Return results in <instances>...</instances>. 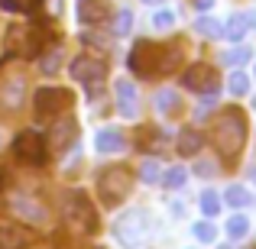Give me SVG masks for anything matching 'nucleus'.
<instances>
[{
	"label": "nucleus",
	"mask_w": 256,
	"mask_h": 249,
	"mask_svg": "<svg viewBox=\"0 0 256 249\" xmlns=\"http://www.w3.org/2000/svg\"><path fill=\"white\" fill-rule=\"evenodd\" d=\"M211 139L218 146V152L224 159H237L240 149L246 143V120L237 107H227L218 120H214V130H211Z\"/></svg>",
	"instance_id": "obj_1"
},
{
	"label": "nucleus",
	"mask_w": 256,
	"mask_h": 249,
	"mask_svg": "<svg viewBox=\"0 0 256 249\" xmlns=\"http://www.w3.org/2000/svg\"><path fill=\"white\" fill-rule=\"evenodd\" d=\"M130 191H133V175L124 165H110L98 175V194L104 198V204H120Z\"/></svg>",
	"instance_id": "obj_2"
},
{
	"label": "nucleus",
	"mask_w": 256,
	"mask_h": 249,
	"mask_svg": "<svg viewBox=\"0 0 256 249\" xmlns=\"http://www.w3.org/2000/svg\"><path fill=\"white\" fill-rule=\"evenodd\" d=\"M42 52V29L36 26H10L6 29V55L32 58Z\"/></svg>",
	"instance_id": "obj_3"
},
{
	"label": "nucleus",
	"mask_w": 256,
	"mask_h": 249,
	"mask_svg": "<svg viewBox=\"0 0 256 249\" xmlns=\"http://www.w3.org/2000/svg\"><path fill=\"white\" fill-rule=\"evenodd\" d=\"M32 104H36L39 117H56V113H62V110H68V107H72V91L56 87V84H46V87H39V91H36Z\"/></svg>",
	"instance_id": "obj_4"
},
{
	"label": "nucleus",
	"mask_w": 256,
	"mask_h": 249,
	"mask_svg": "<svg viewBox=\"0 0 256 249\" xmlns=\"http://www.w3.org/2000/svg\"><path fill=\"white\" fill-rule=\"evenodd\" d=\"M13 156H16L20 162H26V165H42V159H46V139L39 136L36 130L16 133V139H13Z\"/></svg>",
	"instance_id": "obj_5"
},
{
	"label": "nucleus",
	"mask_w": 256,
	"mask_h": 249,
	"mask_svg": "<svg viewBox=\"0 0 256 249\" xmlns=\"http://www.w3.org/2000/svg\"><path fill=\"white\" fill-rule=\"evenodd\" d=\"M130 68L136 71L140 78H152V75H159V45L156 42H150V39H143V42H136L133 45V52H130Z\"/></svg>",
	"instance_id": "obj_6"
},
{
	"label": "nucleus",
	"mask_w": 256,
	"mask_h": 249,
	"mask_svg": "<svg viewBox=\"0 0 256 249\" xmlns=\"http://www.w3.org/2000/svg\"><path fill=\"white\" fill-rule=\"evenodd\" d=\"M143 233H146V214H143V211H126L124 217L114 224V237H117L126 249L140 246Z\"/></svg>",
	"instance_id": "obj_7"
},
{
	"label": "nucleus",
	"mask_w": 256,
	"mask_h": 249,
	"mask_svg": "<svg viewBox=\"0 0 256 249\" xmlns=\"http://www.w3.org/2000/svg\"><path fill=\"white\" fill-rule=\"evenodd\" d=\"M68 224L75 227L78 233H94L98 230V214H94L91 201H88L82 191L72 194V201H68Z\"/></svg>",
	"instance_id": "obj_8"
},
{
	"label": "nucleus",
	"mask_w": 256,
	"mask_h": 249,
	"mask_svg": "<svg viewBox=\"0 0 256 249\" xmlns=\"http://www.w3.org/2000/svg\"><path fill=\"white\" fill-rule=\"evenodd\" d=\"M185 87L188 91H198V94H218V87H220V78H218V71L211 68V65H192V68L185 71Z\"/></svg>",
	"instance_id": "obj_9"
},
{
	"label": "nucleus",
	"mask_w": 256,
	"mask_h": 249,
	"mask_svg": "<svg viewBox=\"0 0 256 249\" xmlns=\"http://www.w3.org/2000/svg\"><path fill=\"white\" fill-rule=\"evenodd\" d=\"M104 71H107V65L100 62L98 55H78V58H72V78L82 81V84L104 78Z\"/></svg>",
	"instance_id": "obj_10"
},
{
	"label": "nucleus",
	"mask_w": 256,
	"mask_h": 249,
	"mask_svg": "<svg viewBox=\"0 0 256 249\" xmlns=\"http://www.w3.org/2000/svg\"><path fill=\"white\" fill-rule=\"evenodd\" d=\"M10 207H13V214H16L20 220H26V224H46V207L39 204L36 198H30V194L13 198Z\"/></svg>",
	"instance_id": "obj_11"
},
{
	"label": "nucleus",
	"mask_w": 256,
	"mask_h": 249,
	"mask_svg": "<svg viewBox=\"0 0 256 249\" xmlns=\"http://www.w3.org/2000/svg\"><path fill=\"white\" fill-rule=\"evenodd\" d=\"M32 233L20 224H0V249H30L32 246Z\"/></svg>",
	"instance_id": "obj_12"
},
{
	"label": "nucleus",
	"mask_w": 256,
	"mask_h": 249,
	"mask_svg": "<svg viewBox=\"0 0 256 249\" xmlns=\"http://www.w3.org/2000/svg\"><path fill=\"white\" fill-rule=\"evenodd\" d=\"M114 94H117V110L124 113V117H136V113H140L136 87H133L130 81H124V78H120V81L114 84Z\"/></svg>",
	"instance_id": "obj_13"
},
{
	"label": "nucleus",
	"mask_w": 256,
	"mask_h": 249,
	"mask_svg": "<svg viewBox=\"0 0 256 249\" xmlns=\"http://www.w3.org/2000/svg\"><path fill=\"white\" fill-rule=\"evenodd\" d=\"M94 149H98L100 156H114V152H120V149H124V133L114 130V126L100 130L98 136H94Z\"/></svg>",
	"instance_id": "obj_14"
},
{
	"label": "nucleus",
	"mask_w": 256,
	"mask_h": 249,
	"mask_svg": "<svg viewBox=\"0 0 256 249\" xmlns=\"http://www.w3.org/2000/svg\"><path fill=\"white\" fill-rule=\"evenodd\" d=\"M72 139H75V123H72V120H58V123L52 126V133H49L52 152H65Z\"/></svg>",
	"instance_id": "obj_15"
},
{
	"label": "nucleus",
	"mask_w": 256,
	"mask_h": 249,
	"mask_svg": "<svg viewBox=\"0 0 256 249\" xmlns=\"http://www.w3.org/2000/svg\"><path fill=\"white\" fill-rule=\"evenodd\" d=\"M250 26H256V13H237V16L227 19L224 36H227V39H234V42H240V39L246 36V29H250Z\"/></svg>",
	"instance_id": "obj_16"
},
{
	"label": "nucleus",
	"mask_w": 256,
	"mask_h": 249,
	"mask_svg": "<svg viewBox=\"0 0 256 249\" xmlns=\"http://www.w3.org/2000/svg\"><path fill=\"white\" fill-rule=\"evenodd\" d=\"M201 143H204V136H201L198 130H192V126L175 136V149H178V156H194V152H201Z\"/></svg>",
	"instance_id": "obj_17"
},
{
	"label": "nucleus",
	"mask_w": 256,
	"mask_h": 249,
	"mask_svg": "<svg viewBox=\"0 0 256 249\" xmlns=\"http://www.w3.org/2000/svg\"><path fill=\"white\" fill-rule=\"evenodd\" d=\"M178 62H182L178 45H159V75L175 71V68H178Z\"/></svg>",
	"instance_id": "obj_18"
},
{
	"label": "nucleus",
	"mask_w": 256,
	"mask_h": 249,
	"mask_svg": "<svg viewBox=\"0 0 256 249\" xmlns=\"http://www.w3.org/2000/svg\"><path fill=\"white\" fill-rule=\"evenodd\" d=\"M78 19H82V23H98V19H104V3H100V0H78Z\"/></svg>",
	"instance_id": "obj_19"
},
{
	"label": "nucleus",
	"mask_w": 256,
	"mask_h": 249,
	"mask_svg": "<svg viewBox=\"0 0 256 249\" xmlns=\"http://www.w3.org/2000/svg\"><path fill=\"white\" fill-rule=\"evenodd\" d=\"M166 143H169L166 133L156 130V126H143V130H140V146H143V149H162Z\"/></svg>",
	"instance_id": "obj_20"
},
{
	"label": "nucleus",
	"mask_w": 256,
	"mask_h": 249,
	"mask_svg": "<svg viewBox=\"0 0 256 249\" xmlns=\"http://www.w3.org/2000/svg\"><path fill=\"white\" fill-rule=\"evenodd\" d=\"M194 32L204 36V39H220V36H224V23H218V19H211V16H198Z\"/></svg>",
	"instance_id": "obj_21"
},
{
	"label": "nucleus",
	"mask_w": 256,
	"mask_h": 249,
	"mask_svg": "<svg viewBox=\"0 0 256 249\" xmlns=\"http://www.w3.org/2000/svg\"><path fill=\"white\" fill-rule=\"evenodd\" d=\"M0 97H4L6 107H16L20 97H23V78H13V81H6V87L0 91Z\"/></svg>",
	"instance_id": "obj_22"
},
{
	"label": "nucleus",
	"mask_w": 256,
	"mask_h": 249,
	"mask_svg": "<svg viewBox=\"0 0 256 249\" xmlns=\"http://www.w3.org/2000/svg\"><path fill=\"white\" fill-rule=\"evenodd\" d=\"M156 107H159L162 113H178L182 100H178V94H175V91H159V94H156Z\"/></svg>",
	"instance_id": "obj_23"
},
{
	"label": "nucleus",
	"mask_w": 256,
	"mask_h": 249,
	"mask_svg": "<svg viewBox=\"0 0 256 249\" xmlns=\"http://www.w3.org/2000/svg\"><path fill=\"white\" fill-rule=\"evenodd\" d=\"M246 230H250V220H246L244 214H234V217L227 220V237H230V240L246 237Z\"/></svg>",
	"instance_id": "obj_24"
},
{
	"label": "nucleus",
	"mask_w": 256,
	"mask_h": 249,
	"mask_svg": "<svg viewBox=\"0 0 256 249\" xmlns=\"http://www.w3.org/2000/svg\"><path fill=\"white\" fill-rule=\"evenodd\" d=\"M39 3H42V0H0V6L10 10V13H32Z\"/></svg>",
	"instance_id": "obj_25"
},
{
	"label": "nucleus",
	"mask_w": 256,
	"mask_h": 249,
	"mask_svg": "<svg viewBox=\"0 0 256 249\" xmlns=\"http://www.w3.org/2000/svg\"><path fill=\"white\" fill-rule=\"evenodd\" d=\"M133 26V13L130 10H117L114 13V36H126Z\"/></svg>",
	"instance_id": "obj_26"
},
{
	"label": "nucleus",
	"mask_w": 256,
	"mask_h": 249,
	"mask_svg": "<svg viewBox=\"0 0 256 249\" xmlns=\"http://www.w3.org/2000/svg\"><path fill=\"white\" fill-rule=\"evenodd\" d=\"M227 204L230 207H246L250 204V191H246V188H240V185H234V188H227Z\"/></svg>",
	"instance_id": "obj_27"
},
{
	"label": "nucleus",
	"mask_w": 256,
	"mask_h": 249,
	"mask_svg": "<svg viewBox=\"0 0 256 249\" xmlns=\"http://www.w3.org/2000/svg\"><path fill=\"white\" fill-rule=\"evenodd\" d=\"M250 58H253V49H250V45H237V49H230V52H227V55H224V62L237 68V65L250 62Z\"/></svg>",
	"instance_id": "obj_28"
},
{
	"label": "nucleus",
	"mask_w": 256,
	"mask_h": 249,
	"mask_svg": "<svg viewBox=\"0 0 256 249\" xmlns=\"http://www.w3.org/2000/svg\"><path fill=\"white\" fill-rule=\"evenodd\" d=\"M227 87H230V94H237V97H240V94L250 91V78H246L244 71H234V75L227 78Z\"/></svg>",
	"instance_id": "obj_29"
},
{
	"label": "nucleus",
	"mask_w": 256,
	"mask_h": 249,
	"mask_svg": "<svg viewBox=\"0 0 256 249\" xmlns=\"http://www.w3.org/2000/svg\"><path fill=\"white\" fill-rule=\"evenodd\" d=\"M185 178H188V172H185L182 165H175V168H169V172L162 175L166 188H182V185H185Z\"/></svg>",
	"instance_id": "obj_30"
},
{
	"label": "nucleus",
	"mask_w": 256,
	"mask_h": 249,
	"mask_svg": "<svg viewBox=\"0 0 256 249\" xmlns=\"http://www.w3.org/2000/svg\"><path fill=\"white\" fill-rule=\"evenodd\" d=\"M201 211H204V217H214V214L220 211V198L214 191H204L201 194Z\"/></svg>",
	"instance_id": "obj_31"
},
{
	"label": "nucleus",
	"mask_w": 256,
	"mask_h": 249,
	"mask_svg": "<svg viewBox=\"0 0 256 249\" xmlns=\"http://www.w3.org/2000/svg\"><path fill=\"white\" fill-rule=\"evenodd\" d=\"M194 237H198L201 243H211V240L218 237V230H214L211 220H201V224H194Z\"/></svg>",
	"instance_id": "obj_32"
},
{
	"label": "nucleus",
	"mask_w": 256,
	"mask_h": 249,
	"mask_svg": "<svg viewBox=\"0 0 256 249\" xmlns=\"http://www.w3.org/2000/svg\"><path fill=\"white\" fill-rule=\"evenodd\" d=\"M140 175H143V181H150V185L162 178V172H159V162H152V159H146V162L140 165Z\"/></svg>",
	"instance_id": "obj_33"
},
{
	"label": "nucleus",
	"mask_w": 256,
	"mask_h": 249,
	"mask_svg": "<svg viewBox=\"0 0 256 249\" xmlns=\"http://www.w3.org/2000/svg\"><path fill=\"white\" fill-rule=\"evenodd\" d=\"M152 23H156V29H169V26H175V13L172 10H159L156 16H152Z\"/></svg>",
	"instance_id": "obj_34"
},
{
	"label": "nucleus",
	"mask_w": 256,
	"mask_h": 249,
	"mask_svg": "<svg viewBox=\"0 0 256 249\" xmlns=\"http://www.w3.org/2000/svg\"><path fill=\"white\" fill-rule=\"evenodd\" d=\"M39 65H42V71H46V75H52V71H58V52H52V55H46V58H42Z\"/></svg>",
	"instance_id": "obj_35"
},
{
	"label": "nucleus",
	"mask_w": 256,
	"mask_h": 249,
	"mask_svg": "<svg viewBox=\"0 0 256 249\" xmlns=\"http://www.w3.org/2000/svg\"><path fill=\"white\" fill-rule=\"evenodd\" d=\"M194 172H198V175H204V178H208V175H214L218 168H214V165H208V162H198V165H194Z\"/></svg>",
	"instance_id": "obj_36"
},
{
	"label": "nucleus",
	"mask_w": 256,
	"mask_h": 249,
	"mask_svg": "<svg viewBox=\"0 0 256 249\" xmlns=\"http://www.w3.org/2000/svg\"><path fill=\"white\" fill-rule=\"evenodd\" d=\"M194 6H198V10H208V6H211V0H198Z\"/></svg>",
	"instance_id": "obj_37"
},
{
	"label": "nucleus",
	"mask_w": 256,
	"mask_h": 249,
	"mask_svg": "<svg viewBox=\"0 0 256 249\" xmlns=\"http://www.w3.org/2000/svg\"><path fill=\"white\" fill-rule=\"evenodd\" d=\"M146 3H162V0H146Z\"/></svg>",
	"instance_id": "obj_38"
},
{
	"label": "nucleus",
	"mask_w": 256,
	"mask_h": 249,
	"mask_svg": "<svg viewBox=\"0 0 256 249\" xmlns=\"http://www.w3.org/2000/svg\"><path fill=\"white\" fill-rule=\"evenodd\" d=\"M0 207H4V191H0Z\"/></svg>",
	"instance_id": "obj_39"
},
{
	"label": "nucleus",
	"mask_w": 256,
	"mask_h": 249,
	"mask_svg": "<svg viewBox=\"0 0 256 249\" xmlns=\"http://www.w3.org/2000/svg\"><path fill=\"white\" fill-rule=\"evenodd\" d=\"M253 185H256V168H253Z\"/></svg>",
	"instance_id": "obj_40"
},
{
	"label": "nucleus",
	"mask_w": 256,
	"mask_h": 249,
	"mask_svg": "<svg viewBox=\"0 0 256 249\" xmlns=\"http://www.w3.org/2000/svg\"><path fill=\"white\" fill-rule=\"evenodd\" d=\"M253 110H256V97H253Z\"/></svg>",
	"instance_id": "obj_41"
},
{
	"label": "nucleus",
	"mask_w": 256,
	"mask_h": 249,
	"mask_svg": "<svg viewBox=\"0 0 256 249\" xmlns=\"http://www.w3.org/2000/svg\"><path fill=\"white\" fill-rule=\"evenodd\" d=\"M220 249H224V246H220Z\"/></svg>",
	"instance_id": "obj_42"
}]
</instances>
